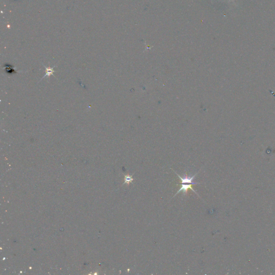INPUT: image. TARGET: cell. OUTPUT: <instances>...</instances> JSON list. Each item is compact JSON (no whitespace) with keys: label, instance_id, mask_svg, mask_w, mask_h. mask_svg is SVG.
<instances>
[{"label":"cell","instance_id":"1","mask_svg":"<svg viewBox=\"0 0 275 275\" xmlns=\"http://www.w3.org/2000/svg\"><path fill=\"white\" fill-rule=\"evenodd\" d=\"M175 173L178 176V177L181 179V184H193V185H194V184H200V183L194 182V180L195 176L197 175V174H194V175L191 176V177H189V176H188V175H187L186 174L184 177H181V176L179 175L178 174H177L175 172Z\"/></svg>","mask_w":275,"mask_h":275},{"label":"cell","instance_id":"2","mask_svg":"<svg viewBox=\"0 0 275 275\" xmlns=\"http://www.w3.org/2000/svg\"><path fill=\"white\" fill-rule=\"evenodd\" d=\"M192 186H193V184H181V188H180V189L178 190V191L177 192V193L174 195V196H175L176 194H178L179 192H180L182 191L183 192L184 195H185V194H186L188 193V190H189V189H190V190H191L193 191L194 192V193H196L198 196H199L197 192H196V191H194V190L192 188Z\"/></svg>","mask_w":275,"mask_h":275},{"label":"cell","instance_id":"3","mask_svg":"<svg viewBox=\"0 0 275 275\" xmlns=\"http://www.w3.org/2000/svg\"><path fill=\"white\" fill-rule=\"evenodd\" d=\"M54 67H55V66H54V67H49L45 66V69H46V74H45V75L43 77V78H41V80H42L43 78H45L46 76L50 77L51 75H53V73L54 72Z\"/></svg>","mask_w":275,"mask_h":275},{"label":"cell","instance_id":"4","mask_svg":"<svg viewBox=\"0 0 275 275\" xmlns=\"http://www.w3.org/2000/svg\"><path fill=\"white\" fill-rule=\"evenodd\" d=\"M125 182L124 184H127L129 185L130 183H132V181H133V178L132 177V175H125V178H124Z\"/></svg>","mask_w":275,"mask_h":275}]
</instances>
